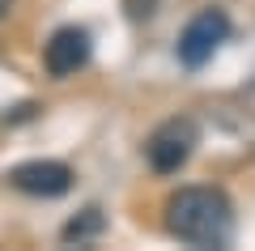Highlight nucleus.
Wrapping results in <instances>:
<instances>
[{
    "instance_id": "423d86ee",
    "label": "nucleus",
    "mask_w": 255,
    "mask_h": 251,
    "mask_svg": "<svg viewBox=\"0 0 255 251\" xmlns=\"http://www.w3.org/2000/svg\"><path fill=\"white\" fill-rule=\"evenodd\" d=\"M98 230H102V209H85L81 217H73V222L64 226V243H85Z\"/></svg>"
},
{
    "instance_id": "f03ea898",
    "label": "nucleus",
    "mask_w": 255,
    "mask_h": 251,
    "mask_svg": "<svg viewBox=\"0 0 255 251\" xmlns=\"http://www.w3.org/2000/svg\"><path fill=\"white\" fill-rule=\"evenodd\" d=\"M196 141H200V128L191 124V119H166V124H157L153 136L145 141V158H149V166H153L157 175H170L191 158Z\"/></svg>"
},
{
    "instance_id": "39448f33",
    "label": "nucleus",
    "mask_w": 255,
    "mask_h": 251,
    "mask_svg": "<svg viewBox=\"0 0 255 251\" xmlns=\"http://www.w3.org/2000/svg\"><path fill=\"white\" fill-rule=\"evenodd\" d=\"M90 30H81V26H60L51 38H47V47H43V64H47V72L51 77H73L77 68H85L90 64Z\"/></svg>"
},
{
    "instance_id": "0eeeda50",
    "label": "nucleus",
    "mask_w": 255,
    "mask_h": 251,
    "mask_svg": "<svg viewBox=\"0 0 255 251\" xmlns=\"http://www.w3.org/2000/svg\"><path fill=\"white\" fill-rule=\"evenodd\" d=\"M4 13H9V0H0V17H4Z\"/></svg>"
},
{
    "instance_id": "20e7f679",
    "label": "nucleus",
    "mask_w": 255,
    "mask_h": 251,
    "mask_svg": "<svg viewBox=\"0 0 255 251\" xmlns=\"http://www.w3.org/2000/svg\"><path fill=\"white\" fill-rule=\"evenodd\" d=\"M9 183L26 196H64V192L73 188V171L64 166V162H51V158H34V162H21L9 171Z\"/></svg>"
},
{
    "instance_id": "7ed1b4c3",
    "label": "nucleus",
    "mask_w": 255,
    "mask_h": 251,
    "mask_svg": "<svg viewBox=\"0 0 255 251\" xmlns=\"http://www.w3.org/2000/svg\"><path fill=\"white\" fill-rule=\"evenodd\" d=\"M226 34H230V17H226L221 9H204V13H196V17L187 21V30L179 34V60L187 64V68H200V64H209L213 51L226 43Z\"/></svg>"
},
{
    "instance_id": "f257e3e1",
    "label": "nucleus",
    "mask_w": 255,
    "mask_h": 251,
    "mask_svg": "<svg viewBox=\"0 0 255 251\" xmlns=\"http://www.w3.org/2000/svg\"><path fill=\"white\" fill-rule=\"evenodd\" d=\"M166 230L191 247H226L234 234L230 196L217 188H183L166 205Z\"/></svg>"
}]
</instances>
